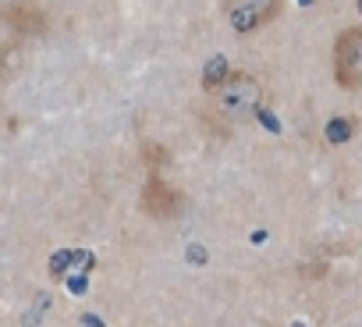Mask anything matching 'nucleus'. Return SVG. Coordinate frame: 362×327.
I'll list each match as a JSON object with an SVG mask.
<instances>
[{
	"instance_id": "5",
	"label": "nucleus",
	"mask_w": 362,
	"mask_h": 327,
	"mask_svg": "<svg viewBox=\"0 0 362 327\" xmlns=\"http://www.w3.org/2000/svg\"><path fill=\"white\" fill-rule=\"evenodd\" d=\"M351 121H344V117H337V121H327V139L330 142H344L348 135H351Z\"/></svg>"
},
{
	"instance_id": "1",
	"label": "nucleus",
	"mask_w": 362,
	"mask_h": 327,
	"mask_svg": "<svg viewBox=\"0 0 362 327\" xmlns=\"http://www.w3.org/2000/svg\"><path fill=\"white\" fill-rule=\"evenodd\" d=\"M259 103H263V86L249 71H228L210 89V110L221 121H245L259 110Z\"/></svg>"
},
{
	"instance_id": "4",
	"label": "nucleus",
	"mask_w": 362,
	"mask_h": 327,
	"mask_svg": "<svg viewBox=\"0 0 362 327\" xmlns=\"http://www.w3.org/2000/svg\"><path fill=\"white\" fill-rule=\"evenodd\" d=\"M142 207H146V214H153V217H160V221H170V217L181 210V196H177L167 182H160V175L153 171V175H149V185H146V193H142Z\"/></svg>"
},
{
	"instance_id": "2",
	"label": "nucleus",
	"mask_w": 362,
	"mask_h": 327,
	"mask_svg": "<svg viewBox=\"0 0 362 327\" xmlns=\"http://www.w3.org/2000/svg\"><path fill=\"white\" fill-rule=\"evenodd\" d=\"M334 79L341 89L362 86V29H344L334 43Z\"/></svg>"
},
{
	"instance_id": "7",
	"label": "nucleus",
	"mask_w": 362,
	"mask_h": 327,
	"mask_svg": "<svg viewBox=\"0 0 362 327\" xmlns=\"http://www.w3.org/2000/svg\"><path fill=\"white\" fill-rule=\"evenodd\" d=\"M68 263H71V253L64 249V253H57V256L50 260V274H64V270H68Z\"/></svg>"
},
{
	"instance_id": "6",
	"label": "nucleus",
	"mask_w": 362,
	"mask_h": 327,
	"mask_svg": "<svg viewBox=\"0 0 362 327\" xmlns=\"http://www.w3.org/2000/svg\"><path fill=\"white\" fill-rule=\"evenodd\" d=\"M224 75H228L224 61H221V57H214V61L206 64V79H203V86H206V89H214V86H217V82H221Z\"/></svg>"
},
{
	"instance_id": "9",
	"label": "nucleus",
	"mask_w": 362,
	"mask_h": 327,
	"mask_svg": "<svg viewBox=\"0 0 362 327\" xmlns=\"http://www.w3.org/2000/svg\"><path fill=\"white\" fill-rule=\"evenodd\" d=\"M82 323H86V327H103V323H100L96 316H82Z\"/></svg>"
},
{
	"instance_id": "3",
	"label": "nucleus",
	"mask_w": 362,
	"mask_h": 327,
	"mask_svg": "<svg viewBox=\"0 0 362 327\" xmlns=\"http://www.w3.org/2000/svg\"><path fill=\"white\" fill-rule=\"evenodd\" d=\"M277 8H281V0H224V11L235 33H256L277 15Z\"/></svg>"
},
{
	"instance_id": "8",
	"label": "nucleus",
	"mask_w": 362,
	"mask_h": 327,
	"mask_svg": "<svg viewBox=\"0 0 362 327\" xmlns=\"http://www.w3.org/2000/svg\"><path fill=\"white\" fill-rule=\"evenodd\" d=\"M189 260H196V263H203V260H206V253H203V249H189Z\"/></svg>"
}]
</instances>
